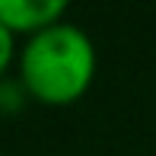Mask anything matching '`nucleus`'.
Wrapping results in <instances>:
<instances>
[{
  "label": "nucleus",
  "instance_id": "nucleus-5",
  "mask_svg": "<svg viewBox=\"0 0 156 156\" xmlns=\"http://www.w3.org/2000/svg\"><path fill=\"white\" fill-rule=\"evenodd\" d=\"M0 156H3V153H0Z\"/></svg>",
  "mask_w": 156,
  "mask_h": 156
},
{
  "label": "nucleus",
  "instance_id": "nucleus-4",
  "mask_svg": "<svg viewBox=\"0 0 156 156\" xmlns=\"http://www.w3.org/2000/svg\"><path fill=\"white\" fill-rule=\"evenodd\" d=\"M16 61H19L16 35H13L3 23H0V80H6V76H10V70L16 67Z\"/></svg>",
  "mask_w": 156,
  "mask_h": 156
},
{
  "label": "nucleus",
  "instance_id": "nucleus-3",
  "mask_svg": "<svg viewBox=\"0 0 156 156\" xmlns=\"http://www.w3.org/2000/svg\"><path fill=\"white\" fill-rule=\"evenodd\" d=\"M26 102H32L29 93L23 89V83L16 76H6L0 80V115H16L26 108Z\"/></svg>",
  "mask_w": 156,
  "mask_h": 156
},
{
  "label": "nucleus",
  "instance_id": "nucleus-1",
  "mask_svg": "<svg viewBox=\"0 0 156 156\" xmlns=\"http://www.w3.org/2000/svg\"><path fill=\"white\" fill-rule=\"evenodd\" d=\"M96 45L76 23H58L19 45L16 80L32 102L67 108L89 93L96 80Z\"/></svg>",
  "mask_w": 156,
  "mask_h": 156
},
{
  "label": "nucleus",
  "instance_id": "nucleus-2",
  "mask_svg": "<svg viewBox=\"0 0 156 156\" xmlns=\"http://www.w3.org/2000/svg\"><path fill=\"white\" fill-rule=\"evenodd\" d=\"M64 16H67L64 0H0V23L16 38H32L64 23Z\"/></svg>",
  "mask_w": 156,
  "mask_h": 156
}]
</instances>
